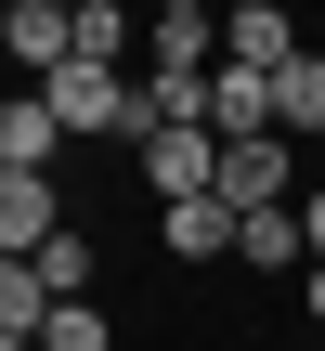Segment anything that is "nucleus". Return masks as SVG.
<instances>
[{
  "mask_svg": "<svg viewBox=\"0 0 325 351\" xmlns=\"http://www.w3.org/2000/svg\"><path fill=\"white\" fill-rule=\"evenodd\" d=\"M39 104H52L65 143H91V130H104V143H156V104H143V78H117V65H65Z\"/></svg>",
  "mask_w": 325,
  "mask_h": 351,
  "instance_id": "f257e3e1",
  "label": "nucleus"
},
{
  "mask_svg": "<svg viewBox=\"0 0 325 351\" xmlns=\"http://www.w3.org/2000/svg\"><path fill=\"white\" fill-rule=\"evenodd\" d=\"M0 65H26L39 91L78 65V0H0Z\"/></svg>",
  "mask_w": 325,
  "mask_h": 351,
  "instance_id": "f03ea898",
  "label": "nucleus"
},
{
  "mask_svg": "<svg viewBox=\"0 0 325 351\" xmlns=\"http://www.w3.org/2000/svg\"><path fill=\"white\" fill-rule=\"evenodd\" d=\"M221 208H234V221L300 208V143H287V130H274V143H221Z\"/></svg>",
  "mask_w": 325,
  "mask_h": 351,
  "instance_id": "7ed1b4c3",
  "label": "nucleus"
},
{
  "mask_svg": "<svg viewBox=\"0 0 325 351\" xmlns=\"http://www.w3.org/2000/svg\"><path fill=\"white\" fill-rule=\"evenodd\" d=\"M65 234V182L52 169H0V261H39Z\"/></svg>",
  "mask_w": 325,
  "mask_h": 351,
  "instance_id": "20e7f679",
  "label": "nucleus"
},
{
  "mask_svg": "<svg viewBox=\"0 0 325 351\" xmlns=\"http://www.w3.org/2000/svg\"><path fill=\"white\" fill-rule=\"evenodd\" d=\"M221 65V26H208V0H169L156 26H143V78H208Z\"/></svg>",
  "mask_w": 325,
  "mask_h": 351,
  "instance_id": "39448f33",
  "label": "nucleus"
},
{
  "mask_svg": "<svg viewBox=\"0 0 325 351\" xmlns=\"http://www.w3.org/2000/svg\"><path fill=\"white\" fill-rule=\"evenodd\" d=\"M300 52H313V39H300L274 0H234V13H221V65H248V78H287Z\"/></svg>",
  "mask_w": 325,
  "mask_h": 351,
  "instance_id": "423d86ee",
  "label": "nucleus"
},
{
  "mask_svg": "<svg viewBox=\"0 0 325 351\" xmlns=\"http://www.w3.org/2000/svg\"><path fill=\"white\" fill-rule=\"evenodd\" d=\"M143 182H156V208H195V195H221V143L208 130H156L143 143Z\"/></svg>",
  "mask_w": 325,
  "mask_h": 351,
  "instance_id": "0eeeda50",
  "label": "nucleus"
},
{
  "mask_svg": "<svg viewBox=\"0 0 325 351\" xmlns=\"http://www.w3.org/2000/svg\"><path fill=\"white\" fill-rule=\"evenodd\" d=\"M156 247H169V261H234V208H221V195H195V208H156Z\"/></svg>",
  "mask_w": 325,
  "mask_h": 351,
  "instance_id": "6e6552de",
  "label": "nucleus"
},
{
  "mask_svg": "<svg viewBox=\"0 0 325 351\" xmlns=\"http://www.w3.org/2000/svg\"><path fill=\"white\" fill-rule=\"evenodd\" d=\"M234 261H248V274H313V234H300V208H261V221H234Z\"/></svg>",
  "mask_w": 325,
  "mask_h": 351,
  "instance_id": "1a4fd4ad",
  "label": "nucleus"
},
{
  "mask_svg": "<svg viewBox=\"0 0 325 351\" xmlns=\"http://www.w3.org/2000/svg\"><path fill=\"white\" fill-rule=\"evenodd\" d=\"M52 156H65L52 104H39V91H13V104H0V169H52Z\"/></svg>",
  "mask_w": 325,
  "mask_h": 351,
  "instance_id": "9d476101",
  "label": "nucleus"
},
{
  "mask_svg": "<svg viewBox=\"0 0 325 351\" xmlns=\"http://www.w3.org/2000/svg\"><path fill=\"white\" fill-rule=\"evenodd\" d=\"M274 130H287V143H313V130H325V52H300V65L274 78Z\"/></svg>",
  "mask_w": 325,
  "mask_h": 351,
  "instance_id": "9b49d317",
  "label": "nucleus"
},
{
  "mask_svg": "<svg viewBox=\"0 0 325 351\" xmlns=\"http://www.w3.org/2000/svg\"><path fill=\"white\" fill-rule=\"evenodd\" d=\"M39 287H52V300H91V287H104V247H91V234L65 221V234L39 247Z\"/></svg>",
  "mask_w": 325,
  "mask_h": 351,
  "instance_id": "f8f14e48",
  "label": "nucleus"
},
{
  "mask_svg": "<svg viewBox=\"0 0 325 351\" xmlns=\"http://www.w3.org/2000/svg\"><path fill=\"white\" fill-rule=\"evenodd\" d=\"M39 326H52V287H39V261H0V339L39 351Z\"/></svg>",
  "mask_w": 325,
  "mask_h": 351,
  "instance_id": "ddd939ff",
  "label": "nucleus"
},
{
  "mask_svg": "<svg viewBox=\"0 0 325 351\" xmlns=\"http://www.w3.org/2000/svg\"><path fill=\"white\" fill-rule=\"evenodd\" d=\"M130 52H143V26L117 0H78V65H130Z\"/></svg>",
  "mask_w": 325,
  "mask_h": 351,
  "instance_id": "4468645a",
  "label": "nucleus"
},
{
  "mask_svg": "<svg viewBox=\"0 0 325 351\" xmlns=\"http://www.w3.org/2000/svg\"><path fill=\"white\" fill-rule=\"evenodd\" d=\"M39 351H117V313H104V300H52Z\"/></svg>",
  "mask_w": 325,
  "mask_h": 351,
  "instance_id": "2eb2a0df",
  "label": "nucleus"
},
{
  "mask_svg": "<svg viewBox=\"0 0 325 351\" xmlns=\"http://www.w3.org/2000/svg\"><path fill=\"white\" fill-rule=\"evenodd\" d=\"M300 234H313V274H325V182L300 195Z\"/></svg>",
  "mask_w": 325,
  "mask_h": 351,
  "instance_id": "dca6fc26",
  "label": "nucleus"
},
{
  "mask_svg": "<svg viewBox=\"0 0 325 351\" xmlns=\"http://www.w3.org/2000/svg\"><path fill=\"white\" fill-rule=\"evenodd\" d=\"M313 326H325V274H313Z\"/></svg>",
  "mask_w": 325,
  "mask_h": 351,
  "instance_id": "f3484780",
  "label": "nucleus"
},
{
  "mask_svg": "<svg viewBox=\"0 0 325 351\" xmlns=\"http://www.w3.org/2000/svg\"><path fill=\"white\" fill-rule=\"evenodd\" d=\"M0 351H26V339H0Z\"/></svg>",
  "mask_w": 325,
  "mask_h": 351,
  "instance_id": "a211bd4d",
  "label": "nucleus"
}]
</instances>
